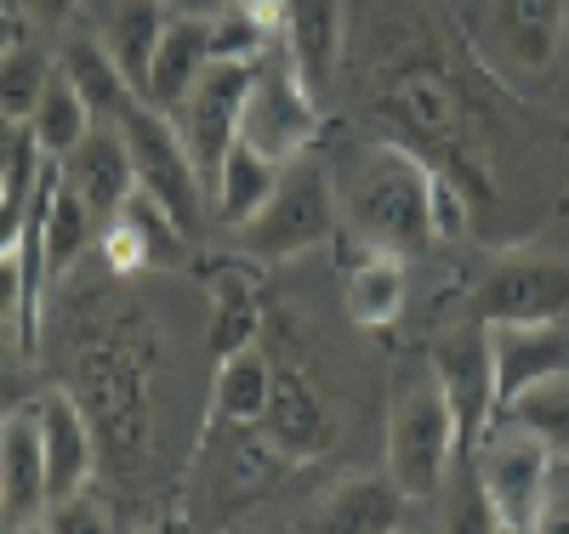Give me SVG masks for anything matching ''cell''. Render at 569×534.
Here are the masks:
<instances>
[{
    "instance_id": "1",
    "label": "cell",
    "mask_w": 569,
    "mask_h": 534,
    "mask_svg": "<svg viewBox=\"0 0 569 534\" xmlns=\"http://www.w3.org/2000/svg\"><path fill=\"white\" fill-rule=\"evenodd\" d=\"M342 222L348 239L382 251H427L439 239H456L467 222V193L410 142H376L365 149L342 182Z\"/></svg>"
},
{
    "instance_id": "2",
    "label": "cell",
    "mask_w": 569,
    "mask_h": 534,
    "mask_svg": "<svg viewBox=\"0 0 569 534\" xmlns=\"http://www.w3.org/2000/svg\"><path fill=\"white\" fill-rule=\"evenodd\" d=\"M382 109L393 114V125L416 142V154H427L445 177L461 171H479V149H472V125H467V103L461 91L450 85V74L439 63H399L388 91H382Z\"/></svg>"
},
{
    "instance_id": "3",
    "label": "cell",
    "mask_w": 569,
    "mask_h": 534,
    "mask_svg": "<svg viewBox=\"0 0 569 534\" xmlns=\"http://www.w3.org/2000/svg\"><path fill=\"white\" fill-rule=\"evenodd\" d=\"M330 233H337V188H330V171L313 165L308 154H297L284 165L273 193L262 200V211L251 222H240L246 251L262 262L302 256V251L325 245Z\"/></svg>"
},
{
    "instance_id": "4",
    "label": "cell",
    "mask_w": 569,
    "mask_h": 534,
    "mask_svg": "<svg viewBox=\"0 0 569 534\" xmlns=\"http://www.w3.org/2000/svg\"><path fill=\"white\" fill-rule=\"evenodd\" d=\"M456 444V415L439 393V381H416L399 393L388 415V477L405 490V501H433L450 477Z\"/></svg>"
},
{
    "instance_id": "5",
    "label": "cell",
    "mask_w": 569,
    "mask_h": 534,
    "mask_svg": "<svg viewBox=\"0 0 569 534\" xmlns=\"http://www.w3.org/2000/svg\"><path fill=\"white\" fill-rule=\"evenodd\" d=\"M240 137L251 142V149H262L268 160H279V165H291L297 154H308L313 137H319V91L297 74V63L284 58L279 40L257 58Z\"/></svg>"
},
{
    "instance_id": "6",
    "label": "cell",
    "mask_w": 569,
    "mask_h": 534,
    "mask_svg": "<svg viewBox=\"0 0 569 534\" xmlns=\"http://www.w3.org/2000/svg\"><path fill=\"white\" fill-rule=\"evenodd\" d=\"M479 495L496 512V528H541L547 523V490H552V450L530 439L525 426L496 421L490 439L472 455Z\"/></svg>"
},
{
    "instance_id": "7",
    "label": "cell",
    "mask_w": 569,
    "mask_h": 534,
    "mask_svg": "<svg viewBox=\"0 0 569 534\" xmlns=\"http://www.w3.org/2000/svg\"><path fill=\"white\" fill-rule=\"evenodd\" d=\"M109 120H120V131H126V149H131V165H137V188L154 193V200L182 228H194L200 222V182L206 177H200L194 154H188L177 120L160 114L154 103H142V97H126Z\"/></svg>"
},
{
    "instance_id": "8",
    "label": "cell",
    "mask_w": 569,
    "mask_h": 534,
    "mask_svg": "<svg viewBox=\"0 0 569 534\" xmlns=\"http://www.w3.org/2000/svg\"><path fill=\"white\" fill-rule=\"evenodd\" d=\"M433 381L456 415V444L461 461L479 455V444L490 439V426L501 421V399H496V359H490V330H456L433 347Z\"/></svg>"
},
{
    "instance_id": "9",
    "label": "cell",
    "mask_w": 569,
    "mask_h": 534,
    "mask_svg": "<svg viewBox=\"0 0 569 534\" xmlns=\"http://www.w3.org/2000/svg\"><path fill=\"white\" fill-rule=\"evenodd\" d=\"M251 74L257 63H233V58H211L194 80V91L182 97V109L171 114L188 154H194L200 177H217L222 154L240 142V120H246V97H251Z\"/></svg>"
},
{
    "instance_id": "10",
    "label": "cell",
    "mask_w": 569,
    "mask_h": 534,
    "mask_svg": "<svg viewBox=\"0 0 569 534\" xmlns=\"http://www.w3.org/2000/svg\"><path fill=\"white\" fill-rule=\"evenodd\" d=\"M485 324H563L569 319V262L563 256H507L479 284Z\"/></svg>"
},
{
    "instance_id": "11",
    "label": "cell",
    "mask_w": 569,
    "mask_h": 534,
    "mask_svg": "<svg viewBox=\"0 0 569 534\" xmlns=\"http://www.w3.org/2000/svg\"><path fill=\"white\" fill-rule=\"evenodd\" d=\"M63 182L80 193V200L91 205V216L109 222L126 200H131V188H137V165H131V149H126V131L120 120L98 114V125H91L74 149L58 160Z\"/></svg>"
},
{
    "instance_id": "12",
    "label": "cell",
    "mask_w": 569,
    "mask_h": 534,
    "mask_svg": "<svg viewBox=\"0 0 569 534\" xmlns=\"http://www.w3.org/2000/svg\"><path fill=\"white\" fill-rule=\"evenodd\" d=\"M34 415H40V450H46V495L69 501V495H86L91 483V466H98V432H91L86 410L74 393L52 386V393L34 399Z\"/></svg>"
},
{
    "instance_id": "13",
    "label": "cell",
    "mask_w": 569,
    "mask_h": 534,
    "mask_svg": "<svg viewBox=\"0 0 569 534\" xmlns=\"http://www.w3.org/2000/svg\"><path fill=\"white\" fill-rule=\"evenodd\" d=\"M279 46L297 63V74L325 97V85L342 69L348 7L342 0H279Z\"/></svg>"
},
{
    "instance_id": "14",
    "label": "cell",
    "mask_w": 569,
    "mask_h": 534,
    "mask_svg": "<svg viewBox=\"0 0 569 534\" xmlns=\"http://www.w3.org/2000/svg\"><path fill=\"white\" fill-rule=\"evenodd\" d=\"M490 359H496V399L507 410L525 386L569 370V330L563 324H490Z\"/></svg>"
},
{
    "instance_id": "15",
    "label": "cell",
    "mask_w": 569,
    "mask_h": 534,
    "mask_svg": "<svg viewBox=\"0 0 569 534\" xmlns=\"http://www.w3.org/2000/svg\"><path fill=\"white\" fill-rule=\"evenodd\" d=\"M34 228H40V251H46V273H52V279H63V273L86 256L91 239H98V228H103L98 216H91V205L63 182L58 160H46V171H40Z\"/></svg>"
},
{
    "instance_id": "16",
    "label": "cell",
    "mask_w": 569,
    "mask_h": 534,
    "mask_svg": "<svg viewBox=\"0 0 569 534\" xmlns=\"http://www.w3.org/2000/svg\"><path fill=\"white\" fill-rule=\"evenodd\" d=\"M257 426H262V439L291 461H319L330 450V410L319 404L313 381H302V375L273 370V393H268V410H262Z\"/></svg>"
},
{
    "instance_id": "17",
    "label": "cell",
    "mask_w": 569,
    "mask_h": 534,
    "mask_svg": "<svg viewBox=\"0 0 569 534\" xmlns=\"http://www.w3.org/2000/svg\"><path fill=\"white\" fill-rule=\"evenodd\" d=\"M206 63H211V18H200V12H177V7H171L142 103H154L160 114H177V109H182V97L194 91V80H200Z\"/></svg>"
},
{
    "instance_id": "18",
    "label": "cell",
    "mask_w": 569,
    "mask_h": 534,
    "mask_svg": "<svg viewBox=\"0 0 569 534\" xmlns=\"http://www.w3.org/2000/svg\"><path fill=\"white\" fill-rule=\"evenodd\" d=\"M490 29L501 40L507 63L530 69V74H547L558 63L569 7L563 0H490Z\"/></svg>"
},
{
    "instance_id": "19",
    "label": "cell",
    "mask_w": 569,
    "mask_h": 534,
    "mask_svg": "<svg viewBox=\"0 0 569 534\" xmlns=\"http://www.w3.org/2000/svg\"><path fill=\"white\" fill-rule=\"evenodd\" d=\"M0 483H7V512L40 517L52 512L46 495V450H40V415L34 404H12L0 421Z\"/></svg>"
},
{
    "instance_id": "20",
    "label": "cell",
    "mask_w": 569,
    "mask_h": 534,
    "mask_svg": "<svg viewBox=\"0 0 569 534\" xmlns=\"http://www.w3.org/2000/svg\"><path fill=\"white\" fill-rule=\"evenodd\" d=\"M405 490L388 477V472H376V477H348L337 483L330 495H319L308 528H330V534H388L399 528V512H405Z\"/></svg>"
},
{
    "instance_id": "21",
    "label": "cell",
    "mask_w": 569,
    "mask_h": 534,
    "mask_svg": "<svg viewBox=\"0 0 569 534\" xmlns=\"http://www.w3.org/2000/svg\"><path fill=\"white\" fill-rule=\"evenodd\" d=\"M405 256L382 245H359L353 239V262H348V290L342 308L359 330H388L405 313Z\"/></svg>"
},
{
    "instance_id": "22",
    "label": "cell",
    "mask_w": 569,
    "mask_h": 534,
    "mask_svg": "<svg viewBox=\"0 0 569 534\" xmlns=\"http://www.w3.org/2000/svg\"><path fill=\"white\" fill-rule=\"evenodd\" d=\"M166 18H171V0H120L103 23V52L114 58L120 80L142 97L149 91V69H154V52H160V34H166Z\"/></svg>"
},
{
    "instance_id": "23",
    "label": "cell",
    "mask_w": 569,
    "mask_h": 534,
    "mask_svg": "<svg viewBox=\"0 0 569 534\" xmlns=\"http://www.w3.org/2000/svg\"><path fill=\"white\" fill-rule=\"evenodd\" d=\"M268 393H273V364H268L262 347H240V353L217 359V386H211V415L217 421H228V426L262 421Z\"/></svg>"
},
{
    "instance_id": "24",
    "label": "cell",
    "mask_w": 569,
    "mask_h": 534,
    "mask_svg": "<svg viewBox=\"0 0 569 534\" xmlns=\"http://www.w3.org/2000/svg\"><path fill=\"white\" fill-rule=\"evenodd\" d=\"M279 171H284L279 160H268L262 149H251V142L240 137V142L222 154V165H217V216H222L228 228L251 222V216L262 211V200L273 193Z\"/></svg>"
},
{
    "instance_id": "25",
    "label": "cell",
    "mask_w": 569,
    "mask_h": 534,
    "mask_svg": "<svg viewBox=\"0 0 569 534\" xmlns=\"http://www.w3.org/2000/svg\"><path fill=\"white\" fill-rule=\"evenodd\" d=\"M91 125H98V109L86 103V91H80V85L69 80V69L58 63L52 85L40 91V103H34V114H29V131H34V142H40V154H46V160H63Z\"/></svg>"
},
{
    "instance_id": "26",
    "label": "cell",
    "mask_w": 569,
    "mask_h": 534,
    "mask_svg": "<svg viewBox=\"0 0 569 534\" xmlns=\"http://www.w3.org/2000/svg\"><path fill=\"white\" fill-rule=\"evenodd\" d=\"M501 421H512V426H525L530 439H541L552 450V461H569V370L525 386V393L501 410Z\"/></svg>"
},
{
    "instance_id": "27",
    "label": "cell",
    "mask_w": 569,
    "mask_h": 534,
    "mask_svg": "<svg viewBox=\"0 0 569 534\" xmlns=\"http://www.w3.org/2000/svg\"><path fill=\"white\" fill-rule=\"evenodd\" d=\"M211 353L228 359V353H240V347H257V330H262V302H257V290L246 273H233L222 268L217 284H211Z\"/></svg>"
},
{
    "instance_id": "28",
    "label": "cell",
    "mask_w": 569,
    "mask_h": 534,
    "mask_svg": "<svg viewBox=\"0 0 569 534\" xmlns=\"http://www.w3.org/2000/svg\"><path fill=\"white\" fill-rule=\"evenodd\" d=\"M52 74H58L52 52H40V46H29V40H12L7 52H0V109H7L12 120H29L40 91L52 85Z\"/></svg>"
},
{
    "instance_id": "29",
    "label": "cell",
    "mask_w": 569,
    "mask_h": 534,
    "mask_svg": "<svg viewBox=\"0 0 569 534\" xmlns=\"http://www.w3.org/2000/svg\"><path fill=\"white\" fill-rule=\"evenodd\" d=\"M63 69H69V80L86 91V103L98 109V114H114L126 97H137V91L120 80L114 58L103 52V40H74L69 52H63Z\"/></svg>"
},
{
    "instance_id": "30",
    "label": "cell",
    "mask_w": 569,
    "mask_h": 534,
    "mask_svg": "<svg viewBox=\"0 0 569 534\" xmlns=\"http://www.w3.org/2000/svg\"><path fill=\"white\" fill-rule=\"evenodd\" d=\"M18 313H23V256L0 251V324L18 330Z\"/></svg>"
},
{
    "instance_id": "31",
    "label": "cell",
    "mask_w": 569,
    "mask_h": 534,
    "mask_svg": "<svg viewBox=\"0 0 569 534\" xmlns=\"http://www.w3.org/2000/svg\"><path fill=\"white\" fill-rule=\"evenodd\" d=\"M40 142H34V131H29V120H12L7 109H0V171H12L23 154H34Z\"/></svg>"
},
{
    "instance_id": "32",
    "label": "cell",
    "mask_w": 569,
    "mask_h": 534,
    "mask_svg": "<svg viewBox=\"0 0 569 534\" xmlns=\"http://www.w3.org/2000/svg\"><path fill=\"white\" fill-rule=\"evenodd\" d=\"M0 330H7V324H0ZM23 399V359H18V347L12 342H0V404H18Z\"/></svg>"
},
{
    "instance_id": "33",
    "label": "cell",
    "mask_w": 569,
    "mask_h": 534,
    "mask_svg": "<svg viewBox=\"0 0 569 534\" xmlns=\"http://www.w3.org/2000/svg\"><path fill=\"white\" fill-rule=\"evenodd\" d=\"M18 7H23L34 23H69L80 0H18Z\"/></svg>"
},
{
    "instance_id": "34",
    "label": "cell",
    "mask_w": 569,
    "mask_h": 534,
    "mask_svg": "<svg viewBox=\"0 0 569 534\" xmlns=\"http://www.w3.org/2000/svg\"><path fill=\"white\" fill-rule=\"evenodd\" d=\"M240 7H257V12H273L279 18V0H240Z\"/></svg>"
},
{
    "instance_id": "35",
    "label": "cell",
    "mask_w": 569,
    "mask_h": 534,
    "mask_svg": "<svg viewBox=\"0 0 569 534\" xmlns=\"http://www.w3.org/2000/svg\"><path fill=\"white\" fill-rule=\"evenodd\" d=\"M12 40H18V34H12V23H7V18H0V52H7V46H12Z\"/></svg>"
},
{
    "instance_id": "36",
    "label": "cell",
    "mask_w": 569,
    "mask_h": 534,
    "mask_svg": "<svg viewBox=\"0 0 569 534\" xmlns=\"http://www.w3.org/2000/svg\"><path fill=\"white\" fill-rule=\"evenodd\" d=\"M0 512H7V483H0Z\"/></svg>"
},
{
    "instance_id": "37",
    "label": "cell",
    "mask_w": 569,
    "mask_h": 534,
    "mask_svg": "<svg viewBox=\"0 0 569 534\" xmlns=\"http://www.w3.org/2000/svg\"><path fill=\"white\" fill-rule=\"evenodd\" d=\"M0 200H7V171H0Z\"/></svg>"
},
{
    "instance_id": "38",
    "label": "cell",
    "mask_w": 569,
    "mask_h": 534,
    "mask_svg": "<svg viewBox=\"0 0 569 534\" xmlns=\"http://www.w3.org/2000/svg\"><path fill=\"white\" fill-rule=\"evenodd\" d=\"M563 34H569V29H563Z\"/></svg>"
}]
</instances>
